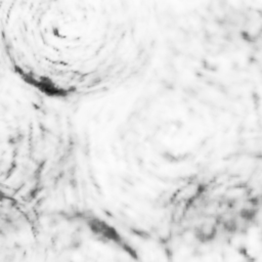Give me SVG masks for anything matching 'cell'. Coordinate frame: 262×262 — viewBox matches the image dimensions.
Instances as JSON below:
<instances>
[{
  "label": "cell",
  "mask_w": 262,
  "mask_h": 262,
  "mask_svg": "<svg viewBox=\"0 0 262 262\" xmlns=\"http://www.w3.org/2000/svg\"><path fill=\"white\" fill-rule=\"evenodd\" d=\"M152 0H0V52L16 81L55 101L124 82L150 60Z\"/></svg>",
  "instance_id": "1"
},
{
  "label": "cell",
  "mask_w": 262,
  "mask_h": 262,
  "mask_svg": "<svg viewBox=\"0 0 262 262\" xmlns=\"http://www.w3.org/2000/svg\"><path fill=\"white\" fill-rule=\"evenodd\" d=\"M34 219L25 204L13 194L0 189V241L31 231Z\"/></svg>",
  "instance_id": "2"
},
{
  "label": "cell",
  "mask_w": 262,
  "mask_h": 262,
  "mask_svg": "<svg viewBox=\"0 0 262 262\" xmlns=\"http://www.w3.org/2000/svg\"><path fill=\"white\" fill-rule=\"evenodd\" d=\"M7 68L5 66V62L3 60V57H2V54L0 52V90L2 88V84H3V81H4V76H5V73L7 72Z\"/></svg>",
  "instance_id": "3"
}]
</instances>
